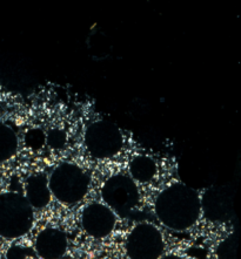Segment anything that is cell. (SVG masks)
<instances>
[{"label":"cell","mask_w":241,"mask_h":259,"mask_svg":"<svg viewBox=\"0 0 241 259\" xmlns=\"http://www.w3.org/2000/svg\"><path fill=\"white\" fill-rule=\"evenodd\" d=\"M104 204L112 210L116 216L127 218L138 206L140 201L136 183L127 175L111 176L101 188Z\"/></svg>","instance_id":"5"},{"label":"cell","mask_w":241,"mask_h":259,"mask_svg":"<svg viewBox=\"0 0 241 259\" xmlns=\"http://www.w3.org/2000/svg\"><path fill=\"white\" fill-rule=\"evenodd\" d=\"M18 150V135L10 125L0 124V163L11 160Z\"/></svg>","instance_id":"11"},{"label":"cell","mask_w":241,"mask_h":259,"mask_svg":"<svg viewBox=\"0 0 241 259\" xmlns=\"http://www.w3.org/2000/svg\"><path fill=\"white\" fill-rule=\"evenodd\" d=\"M45 139L48 146L53 148V149H60L65 146L67 136L61 129H52V131L48 132Z\"/></svg>","instance_id":"13"},{"label":"cell","mask_w":241,"mask_h":259,"mask_svg":"<svg viewBox=\"0 0 241 259\" xmlns=\"http://www.w3.org/2000/svg\"><path fill=\"white\" fill-rule=\"evenodd\" d=\"M160 259H183V258L177 256V254H166L164 257H160Z\"/></svg>","instance_id":"15"},{"label":"cell","mask_w":241,"mask_h":259,"mask_svg":"<svg viewBox=\"0 0 241 259\" xmlns=\"http://www.w3.org/2000/svg\"><path fill=\"white\" fill-rule=\"evenodd\" d=\"M35 211L20 192L7 191L0 194V237L16 239L31 230Z\"/></svg>","instance_id":"2"},{"label":"cell","mask_w":241,"mask_h":259,"mask_svg":"<svg viewBox=\"0 0 241 259\" xmlns=\"http://www.w3.org/2000/svg\"><path fill=\"white\" fill-rule=\"evenodd\" d=\"M25 197L35 209H44L50 204L52 194L48 187V177L45 174H35L26 181Z\"/></svg>","instance_id":"9"},{"label":"cell","mask_w":241,"mask_h":259,"mask_svg":"<svg viewBox=\"0 0 241 259\" xmlns=\"http://www.w3.org/2000/svg\"><path fill=\"white\" fill-rule=\"evenodd\" d=\"M117 224V216L104 203H92L83 210L81 227L93 238H105L112 234Z\"/></svg>","instance_id":"7"},{"label":"cell","mask_w":241,"mask_h":259,"mask_svg":"<svg viewBox=\"0 0 241 259\" xmlns=\"http://www.w3.org/2000/svg\"><path fill=\"white\" fill-rule=\"evenodd\" d=\"M129 259H160L165 250V240L160 230L151 223L136 224L125 242Z\"/></svg>","instance_id":"6"},{"label":"cell","mask_w":241,"mask_h":259,"mask_svg":"<svg viewBox=\"0 0 241 259\" xmlns=\"http://www.w3.org/2000/svg\"><path fill=\"white\" fill-rule=\"evenodd\" d=\"M157 163L147 155H136L129 163V177L135 183H150L157 175Z\"/></svg>","instance_id":"10"},{"label":"cell","mask_w":241,"mask_h":259,"mask_svg":"<svg viewBox=\"0 0 241 259\" xmlns=\"http://www.w3.org/2000/svg\"><path fill=\"white\" fill-rule=\"evenodd\" d=\"M84 143L92 157L107 160L120 153L125 140L121 129L116 123L107 120H96L87 125Z\"/></svg>","instance_id":"4"},{"label":"cell","mask_w":241,"mask_h":259,"mask_svg":"<svg viewBox=\"0 0 241 259\" xmlns=\"http://www.w3.org/2000/svg\"><path fill=\"white\" fill-rule=\"evenodd\" d=\"M28 254H29L28 247L14 245L7 251L6 258L7 259H26V257H27Z\"/></svg>","instance_id":"14"},{"label":"cell","mask_w":241,"mask_h":259,"mask_svg":"<svg viewBox=\"0 0 241 259\" xmlns=\"http://www.w3.org/2000/svg\"><path fill=\"white\" fill-rule=\"evenodd\" d=\"M67 247V236L60 229L46 228L36 238V253L43 259H61L66 254Z\"/></svg>","instance_id":"8"},{"label":"cell","mask_w":241,"mask_h":259,"mask_svg":"<svg viewBox=\"0 0 241 259\" xmlns=\"http://www.w3.org/2000/svg\"><path fill=\"white\" fill-rule=\"evenodd\" d=\"M236 247H238V237L231 235L218 246V259H236Z\"/></svg>","instance_id":"12"},{"label":"cell","mask_w":241,"mask_h":259,"mask_svg":"<svg viewBox=\"0 0 241 259\" xmlns=\"http://www.w3.org/2000/svg\"><path fill=\"white\" fill-rule=\"evenodd\" d=\"M201 209V199L196 190L181 182L165 188L154 202L159 222L174 231L191 229L198 222Z\"/></svg>","instance_id":"1"},{"label":"cell","mask_w":241,"mask_h":259,"mask_svg":"<svg viewBox=\"0 0 241 259\" xmlns=\"http://www.w3.org/2000/svg\"><path fill=\"white\" fill-rule=\"evenodd\" d=\"M90 183L88 174L72 162L59 164L48 177L52 196L66 205H74L83 201L90 189Z\"/></svg>","instance_id":"3"}]
</instances>
